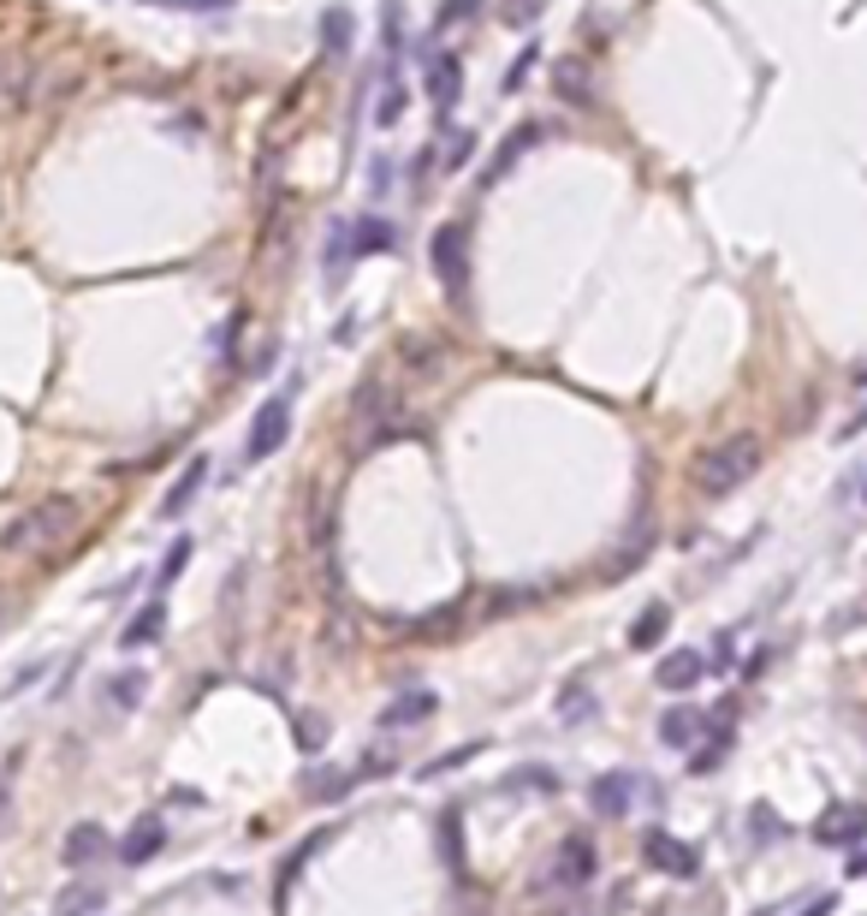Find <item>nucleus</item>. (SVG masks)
Masks as SVG:
<instances>
[{
  "mask_svg": "<svg viewBox=\"0 0 867 916\" xmlns=\"http://www.w3.org/2000/svg\"><path fill=\"white\" fill-rule=\"evenodd\" d=\"M321 738H327V726H321L315 715H298V750H321Z\"/></svg>",
  "mask_w": 867,
  "mask_h": 916,
  "instance_id": "58836bf2",
  "label": "nucleus"
},
{
  "mask_svg": "<svg viewBox=\"0 0 867 916\" xmlns=\"http://www.w3.org/2000/svg\"><path fill=\"white\" fill-rule=\"evenodd\" d=\"M143 7H167V12H226L238 0H143Z\"/></svg>",
  "mask_w": 867,
  "mask_h": 916,
  "instance_id": "e433bc0d",
  "label": "nucleus"
},
{
  "mask_svg": "<svg viewBox=\"0 0 867 916\" xmlns=\"http://www.w3.org/2000/svg\"><path fill=\"white\" fill-rule=\"evenodd\" d=\"M760 434H731V441H719L708 446V453H696V464H689V483H696L701 500H725V494H737L748 476L760 471Z\"/></svg>",
  "mask_w": 867,
  "mask_h": 916,
  "instance_id": "f257e3e1",
  "label": "nucleus"
},
{
  "mask_svg": "<svg viewBox=\"0 0 867 916\" xmlns=\"http://www.w3.org/2000/svg\"><path fill=\"white\" fill-rule=\"evenodd\" d=\"M708 744H713V750H696V755H689V768H696V774H708V768H719V755L731 750V738H725V732H713Z\"/></svg>",
  "mask_w": 867,
  "mask_h": 916,
  "instance_id": "4c0bfd02",
  "label": "nucleus"
},
{
  "mask_svg": "<svg viewBox=\"0 0 867 916\" xmlns=\"http://www.w3.org/2000/svg\"><path fill=\"white\" fill-rule=\"evenodd\" d=\"M499 792H511V797H529V792L553 797V792H558V768H547V762H523V768H511V774L499 780Z\"/></svg>",
  "mask_w": 867,
  "mask_h": 916,
  "instance_id": "6ab92c4d",
  "label": "nucleus"
},
{
  "mask_svg": "<svg viewBox=\"0 0 867 916\" xmlns=\"http://www.w3.org/2000/svg\"><path fill=\"white\" fill-rule=\"evenodd\" d=\"M190 554H197V542H190V536H179V542L167 548V560L155 565V595H167V584L185 572V565H190Z\"/></svg>",
  "mask_w": 867,
  "mask_h": 916,
  "instance_id": "c85d7f7f",
  "label": "nucleus"
},
{
  "mask_svg": "<svg viewBox=\"0 0 867 916\" xmlns=\"http://www.w3.org/2000/svg\"><path fill=\"white\" fill-rule=\"evenodd\" d=\"M440 131H446V173H458L469 155H476V131H469V125H452V120H440Z\"/></svg>",
  "mask_w": 867,
  "mask_h": 916,
  "instance_id": "c756f323",
  "label": "nucleus"
},
{
  "mask_svg": "<svg viewBox=\"0 0 867 916\" xmlns=\"http://www.w3.org/2000/svg\"><path fill=\"white\" fill-rule=\"evenodd\" d=\"M429 262H434V280L446 286L452 298H464V286H469V221H446V227H434V239H429Z\"/></svg>",
  "mask_w": 867,
  "mask_h": 916,
  "instance_id": "20e7f679",
  "label": "nucleus"
},
{
  "mask_svg": "<svg viewBox=\"0 0 867 916\" xmlns=\"http://www.w3.org/2000/svg\"><path fill=\"white\" fill-rule=\"evenodd\" d=\"M862 500H867V488H862Z\"/></svg>",
  "mask_w": 867,
  "mask_h": 916,
  "instance_id": "de8ad7c7",
  "label": "nucleus"
},
{
  "mask_svg": "<svg viewBox=\"0 0 867 916\" xmlns=\"http://www.w3.org/2000/svg\"><path fill=\"white\" fill-rule=\"evenodd\" d=\"M553 90L558 101H570V108H589V96H594V84H589V66L570 54V60H558L553 66Z\"/></svg>",
  "mask_w": 867,
  "mask_h": 916,
  "instance_id": "4be33fe9",
  "label": "nucleus"
},
{
  "mask_svg": "<svg viewBox=\"0 0 867 916\" xmlns=\"http://www.w3.org/2000/svg\"><path fill=\"white\" fill-rule=\"evenodd\" d=\"M351 785H357V774H310V780H303V792H310V797H327V804H333V797H345Z\"/></svg>",
  "mask_w": 867,
  "mask_h": 916,
  "instance_id": "f704fd0d",
  "label": "nucleus"
},
{
  "mask_svg": "<svg viewBox=\"0 0 867 916\" xmlns=\"http://www.w3.org/2000/svg\"><path fill=\"white\" fill-rule=\"evenodd\" d=\"M167 851V821L160 816H143V821H131V834L120 839V863H149V857H160Z\"/></svg>",
  "mask_w": 867,
  "mask_h": 916,
  "instance_id": "4468645a",
  "label": "nucleus"
},
{
  "mask_svg": "<svg viewBox=\"0 0 867 916\" xmlns=\"http://www.w3.org/2000/svg\"><path fill=\"white\" fill-rule=\"evenodd\" d=\"M748 827H755V834H760V846H772V839H785V834H790V827H785V816H772L767 804H755V809H748Z\"/></svg>",
  "mask_w": 867,
  "mask_h": 916,
  "instance_id": "c9c22d12",
  "label": "nucleus"
},
{
  "mask_svg": "<svg viewBox=\"0 0 867 916\" xmlns=\"http://www.w3.org/2000/svg\"><path fill=\"white\" fill-rule=\"evenodd\" d=\"M380 42H387L392 60L404 54V7L399 0H380Z\"/></svg>",
  "mask_w": 867,
  "mask_h": 916,
  "instance_id": "2f4dec72",
  "label": "nucleus"
},
{
  "mask_svg": "<svg viewBox=\"0 0 867 916\" xmlns=\"http://www.w3.org/2000/svg\"><path fill=\"white\" fill-rule=\"evenodd\" d=\"M404 108H410V84H404V71L399 66H387L380 71V101H375V131H392L404 120Z\"/></svg>",
  "mask_w": 867,
  "mask_h": 916,
  "instance_id": "f3484780",
  "label": "nucleus"
},
{
  "mask_svg": "<svg viewBox=\"0 0 867 916\" xmlns=\"http://www.w3.org/2000/svg\"><path fill=\"white\" fill-rule=\"evenodd\" d=\"M547 137H553V120H523V125H518V131H511V137L493 150V162H488V173H481V185L511 179V167H518L523 155L535 150V143H547Z\"/></svg>",
  "mask_w": 867,
  "mask_h": 916,
  "instance_id": "6e6552de",
  "label": "nucleus"
},
{
  "mask_svg": "<svg viewBox=\"0 0 867 916\" xmlns=\"http://www.w3.org/2000/svg\"><path fill=\"white\" fill-rule=\"evenodd\" d=\"M429 173H434V150H422L416 162H410V191H422V185H429Z\"/></svg>",
  "mask_w": 867,
  "mask_h": 916,
  "instance_id": "ea45409f",
  "label": "nucleus"
},
{
  "mask_svg": "<svg viewBox=\"0 0 867 916\" xmlns=\"http://www.w3.org/2000/svg\"><path fill=\"white\" fill-rule=\"evenodd\" d=\"M701 732H708V720H701V708H689V703H671L666 715H659V744L666 750H696L701 744Z\"/></svg>",
  "mask_w": 867,
  "mask_h": 916,
  "instance_id": "ddd939ff",
  "label": "nucleus"
},
{
  "mask_svg": "<svg viewBox=\"0 0 867 916\" xmlns=\"http://www.w3.org/2000/svg\"><path fill=\"white\" fill-rule=\"evenodd\" d=\"M0 809H7V785H0Z\"/></svg>",
  "mask_w": 867,
  "mask_h": 916,
  "instance_id": "49530a36",
  "label": "nucleus"
},
{
  "mask_svg": "<svg viewBox=\"0 0 867 916\" xmlns=\"http://www.w3.org/2000/svg\"><path fill=\"white\" fill-rule=\"evenodd\" d=\"M535 66H541V48H535V42H523L518 60L505 66V78H499V96H523L529 78H535Z\"/></svg>",
  "mask_w": 867,
  "mask_h": 916,
  "instance_id": "bb28decb",
  "label": "nucleus"
},
{
  "mask_svg": "<svg viewBox=\"0 0 867 916\" xmlns=\"http://www.w3.org/2000/svg\"><path fill=\"white\" fill-rule=\"evenodd\" d=\"M369 191H375V197L392 191V162H375V167H369Z\"/></svg>",
  "mask_w": 867,
  "mask_h": 916,
  "instance_id": "79ce46f5",
  "label": "nucleus"
},
{
  "mask_svg": "<svg viewBox=\"0 0 867 916\" xmlns=\"http://www.w3.org/2000/svg\"><path fill=\"white\" fill-rule=\"evenodd\" d=\"M547 7L553 0H499V24H505V31H529V24H541Z\"/></svg>",
  "mask_w": 867,
  "mask_h": 916,
  "instance_id": "cd10ccee",
  "label": "nucleus"
},
{
  "mask_svg": "<svg viewBox=\"0 0 867 916\" xmlns=\"http://www.w3.org/2000/svg\"><path fill=\"white\" fill-rule=\"evenodd\" d=\"M286 434H291V393H279V399L256 405V417H249V434H244V464L274 459L279 446H286Z\"/></svg>",
  "mask_w": 867,
  "mask_h": 916,
  "instance_id": "39448f33",
  "label": "nucleus"
},
{
  "mask_svg": "<svg viewBox=\"0 0 867 916\" xmlns=\"http://www.w3.org/2000/svg\"><path fill=\"white\" fill-rule=\"evenodd\" d=\"M849 875H867V851H856V857H849Z\"/></svg>",
  "mask_w": 867,
  "mask_h": 916,
  "instance_id": "a18cd8bd",
  "label": "nucleus"
},
{
  "mask_svg": "<svg viewBox=\"0 0 867 916\" xmlns=\"http://www.w3.org/2000/svg\"><path fill=\"white\" fill-rule=\"evenodd\" d=\"M481 7H488V0H440V7H434V24H429V54H434V42H440V36L458 31V24H469Z\"/></svg>",
  "mask_w": 867,
  "mask_h": 916,
  "instance_id": "a878e982",
  "label": "nucleus"
},
{
  "mask_svg": "<svg viewBox=\"0 0 867 916\" xmlns=\"http://www.w3.org/2000/svg\"><path fill=\"white\" fill-rule=\"evenodd\" d=\"M630 797H636V774H630V768H612V774H600L589 785V809H594V816H607V821L624 816Z\"/></svg>",
  "mask_w": 867,
  "mask_h": 916,
  "instance_id": "f8f14e48",
  "label": "nucleus"
},
{
  "mask_svg": "<svg viewBox=\"0 0 867 916\" xmlns=\"http://www.w3.org/2000/svg\"><path fill=\"white\" fill-rule=\"evenodd\" d=\"M351 42H357V19H351V7H327L321 12V48H327V60H345Z\"/></svg>",
  "mask_w": 867,
  "mask_h": 916,
  "instance_id": "aec40b11",
  "label": "nucleus"
},
{
  "mask_svg": "<svg viewBox=\"0 0 867 916\" xmlns=\"http://www.w3.org/2000/svg\"><path fill=\"white\" fill-rule=\"evenodd\" d=\"M867 839V804H826L814 816V846H826V851H849V846H862Z\"/></svg>",
  "mask_w": 867,
  "mask_h": 916,
  "instance_id": "423d86ee",
  "label": "nucleus"
},
{
  "mask_svg": "<svg viewBox=\"0 0 867 916\" xmlns=\"http://www.w3.org/2000/svg\"><path fill=\"white\" fill-rule=\"evenodd\" d=\"M476 755H481V738H476V744H458L452 755H434V762H422V780H440V774H452V768L476 762Z\"/></svg>",
  "mask_w": 867,
  "mask_h": 916,
  "instance_id": "72a5a7b5",
  "label": "nucleus"
},
{
  "mask_svg": "<svg viewBox=\"0 0 867 916\" xmlns=\"http://www.w3.org/2000/svg\"><path fill=\"white\" fill-rule=\"evenodd\" d=\"M101 905H108V893H101V886H71V893H60L54 916H96Z\"/></svg>",
  "mask_w": 867,
  "mask_h": 916,
  "instance_id": "7c9ffc66",
  "label": "nucleus"
},
{
  "mask_svg": "<svg viewBox=\"0 0 867 916\" xmlns=\"http://www.w3.org/2000/svg\"><path fill=\"white\" fill-rule=\"evenodd\" d=\"M797 916H837V893H814Z\"/></svg>",
  "mask_w": 867,
  "mask_h": 916,
  "instance_id": "a19ab883",
  "label": "nucleus"
},
{
  "mask_svg": "<svg viewBox=\"0 0 867 916\" xmlns=\"http://www.w3.org/2000/svg\"><path fill=\"white\" fill-rule=\"evenodd\" d=\"M422 90H429V101L440 108V120H452V108L464 101V60L458 54H429V78H422Z\"/></svg>",
  "mask_w": 867,
  "mask_h": 916,
  "instance_id": "1a4fd4ad",
  "label": "nucleus"
},
{
  "mask_svg": "<svg viewBox=\"0 0 867 916\" xmlns=\"http://www.w3.org/2000/svg\"><path fill=\"white\" fill-rule=\"evenodd\" d=\"M143 691H149V673H143V666H125V673L108 678V708H120V715H137V708H143Z\"/></svg>",
  "mask_w": 867,
  "mask_h": 916,
  "instance_id": "5701e85b",
  "label": "nucleus"
},
{
  "mask_svg": "<svg viewBox=\"0 0 867 916\" xmlns=\"http://www.w3.org/2000/svg\"><path fill=\"white\" fill-rule=\"evenodd\" d=\"M701 678H708V654L701 649H671V654H659V666H654L659 691H696Z\"/></svg>",
  "mask_w": 867,
  "mask_h": 916,
  "instance_id": "9b49d317",
  "label": "nucleus"
},
{
  "mask_svg": "<svg viewBox=\"0 0 867 916\" xmlns=\"http://www.w3.org/2000/svg\"><path fill=\"white\" fill-rule=\"evenodd\" d=\"M202 483H209V459H190L179 476H173V488H167V500H160V518H185L190 512V500L202 494Z\"/></svg>",
  "mask_w": 867,
  "mask_h": 916,
  "instance_id": "2eb2a0df",
  "label": "nucleus"
},
{
  "mask_svg": "<svg viewBox=\"0 0 867 916\" xmlns=\"http://www.w3.org/2000/svg\"><path fill=\"white\" fill-rule=\"evenodd\" d=\"M666 631H671V607H666V602H654L648 614L630 625V649H636V654H648V649L666 643Z\"/></svg>",
  "mask_w": 867,
  "mask_h": 916,
  "instance_id": "b1692460",
  "label": "nucleus"
},
{
  "mask_svg": "<svg viewBox=\"0 0 867 916\" xmlns=\"http://www.w3.org/2000/svg\"><path fill=\"white\" fill-rule=\"evenodd\" d=\"M357 328H363V322H357V310H351V316H345V322H340V328H333V340H340V345H351V340H357Z\"/></svg>",
  "mask_w": 867,
  "mask_h": 916,
  "instance_id": "37998d69",
  "label": "nucleus"
},
{
  "mask_svg": "<svg viewBox=\"0 0 867 916\" xmlns=\"http://www.w3.org/2000/svg\"><path fill=\"white\" fill-rule=\"evenodd\" d=\"M642 863H648L654 875H671V881L701 875V851L683 846V839H671V834H648V839H642Z\"/></svg>",
  "mask_w": 867,
  "mask_h": 916,
  "instance_id": "0eeeda50",
  "label": "nucleus"
},
{
  "mask_svg": "<svg viewBox=\"0 0 867 916\" xmlns=\"http://www.w3.org/2000/svg\"><path fill=\"white\" fill-rule=\"evenodd\" d=\"M600 875V851H594V839L589 834H565L553 846L547 857V869L535 875V893H547V898H570V893H582Z\"/></svg>",
  "mask_w": 867,
  "mask_h": 916,
  "instance_id": "7ed1b4c3",
  "label": "nucleus"
},
{
  "mask_svg": "<svg viewBox=\"0 0 867 916\" xmlns=\"http://www.w3.org/2000/svg\"><path fill=\"white\" fill-rule=\"evenodd\" d=\"M862 429H867V399L856 405V417H849V423H844V429H837V434H844V441H849V434H862Z\"/></svg>",
  "mask_w": 867,
  "mask_h": 916,
  "instance_id": "c03bdc74",
  "label": "nucleus"
},
{
  "mask_svg": "<svg viewBox=\"0 0 867 916\" xmlns=\"http://www.w3.org/2000/svg\"><path fill=\"white\" fill-rule=\"evenodd\" d=\"M160 631H167V602L155 595V602H143V614L120 631V649H149Z\"/></svg>",
  "mask_w": 867,
  "mask_h": 916,
  "instance_id": "412c9836",
  "label": "nucleus"
},
{
  "mask_svg": "<svg viewBox=\"0 0 867 916\" xmlns=\"http://www.w3.org/2000/svg\"><path fill=\"white\" fill-rule=\"evenodd\" d=\"M440 708V696L434 691H404L399 703H387L380 708V732H404V726H422Z\"/></svg>",
  "mask_w": 867,
  "mask_h": 916,
  "instance_id": "dca6fc26",
  "label": "nucleus"
},
{
  "mask_svg": "<svg viewBox=\"0 0 867 916\" xmlns=\"http://www.w3.org/2000/svg\"><path fill=\"white\" fill-rule=\"evenodd\" d=\"M345 227H351V221H333V227H327V251H321V262H327V293H340V286H345V268H357V262H351Z\"/></svg>",
  "mask_w": 867,
  "mask_h": 916,
  "instance_id": "393cba45",
  "label": "nucleus"
},
{
  "mask_svg": "<svg viewBox=\"0 0 867 916\" xmlns=\"http://www.w3.org/2000/svg\"><path fill=\"white\" fill-rule=\"evenodd\" d=\"M440 857L452 863V875H464V851H458V809L440 816Z\"/></svg>",
  "mask_w": 867,
  "mask_h": 916,
  "instance_id": "473e14b6",
  "label": "nucleus"
},
{
  "mask_svg": "<svg viewBox=\"0 0 867 916\" xmlns=\"http://www.w3.org/2000/svg\"><path fill=\"white\" fill-rule=\"evenodd\" d=\"M84 506L71 494H54V500H36L24 506L19 518L0 530V554H42V548H60L71 530H78Z\"/></svg>",
  "mask_w": 867,
  "mask_h": 916,
  "instance_id": "f03ea898",
  "label": "nucleus"
},
{
  "mask_svg": "<svg viewBox=\"0 0 867 916\" xmlns=\"http://www.w3.org/2000/svg\"><path fill=\"white\" fill-rule=\"evenodd\" d=\"M113 846H108V834H101L96 821H78L66 834V846H60V863L66 869H84V863H96V857H108Z\"/></svg>",
  "mask_w": 867,
  "mask_h": 916,
  "instance_id": "a211bd4d",
  "label": "nucleus"
},
{
  "mask_svg": "<svg viewBox=\"0 0 867 916\" xmlns=\"http://www.w3.org/2000/svg\"><path fill=\"white\" fill-rule=\"evenodd\" d=\"M345 239H351V262L387 256L392 244H399V221H387V214H357V221L345 227Z\"/></svg>",
  "mask_w": 867,
  "mask_h": 916,
  "instance_id": "9d476101",
  "label": "nucleus"
}]
</instances>
